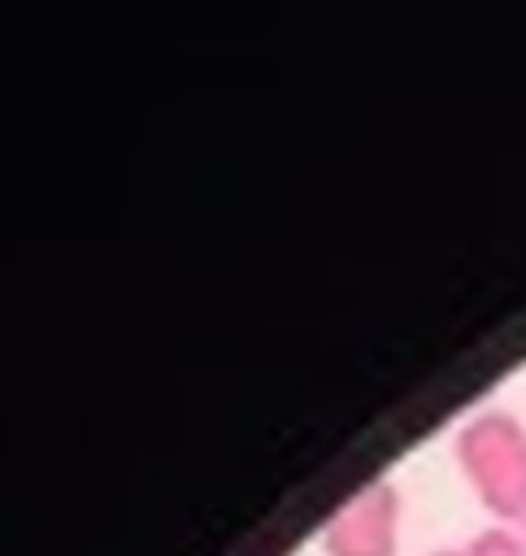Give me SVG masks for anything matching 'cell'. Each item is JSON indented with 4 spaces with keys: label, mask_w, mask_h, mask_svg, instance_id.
Returning <instances> with one entry per match:
<instances>
[{
    "label": "cell",
    "mask_w": 526,
    "mask_h": 556,
    "mask_svg": "<svg viewBox=\"0 0 526 556\" xmlns=\"http://www.w3.org/2000/svg\"><path fill=\"white\" fill-rule=\"evenodd\" d=\"M465 556H526V539H522V530L487 526L465 543Z\"/></svg>",
    "instance_id": "3957f363"
},
{
    "label": "cell",
    "mask_w": 526,
    "mask_h": 556,
    "mask_svg": "<svg viewBox=\"0 0 526 556\" xmlns=\"http://www.w3.org/2000/svg\"><path fill=\"white\" fill-rule=\"evenodd\" d=\"M522 539H526V521H522Z\"/></svg>",
    "instance_id": "5b68a950"
},
{
    "label": "cell",
    "mask_w": 526,
    "mask_h": 556,
    "mask_svg": "<svg viewBox=\"0 0 526 556\" xmlns=\"http://www.w3.org/2000/svg\"><path fill=\"white\" fill-rule=\"evenodd\" d=\"M430 556H465V547H443V552H430Z\"/></svg>",
    "instance_id": "277c9868"
},
{
    "label": "cell",
    "mask_w": 526,
    "mask_h": 556,
    "mask_svg": "<svg viewBox=\"0 0 526 556\" xmlns=\"http://www.w3.org/2000/svg\"><path fill=\"white\" fill-rule=\"evenodd\" d=\"M456 465L496 521H526V426L487 408L456 430Z\"/></svg>",
    "instance_id": "6da1fadb"
},
{
    "label": "cell",
    "mask_w": 526,
    "mask_h": 556,
    "mask_svg": "<svg viewBox=\"0 0 526 556\" xmlns=\"http://www.w3.org/2000/svg\"><path fill=\"white\" fill-rule=\"evenodd\" d=\"M400 547V491L378 478L361 486L322 530L326 556H396Z\"/></svg>",
    "instance_id": "7a4b0ae2"
}]
</instances>
